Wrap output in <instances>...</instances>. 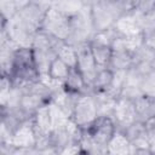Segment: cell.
Segmentation results:
<instances>
[{"instance_id":"8fae6325","label":"cell","mask_w":155,"mask_h":155,"mask_svg":"<svg viewBox=\"0 0 155 155\" xmlns=\"http://www.w3.org/2000/svg\"><path fill=\"white\" fill-rule=\"evenodd\" d=\"M85 131L90 133V136L96 143L107 147L108 142L116 133V126L110 116H98L94 122L90 126V128Z\"/></svg>"},{"instance_id":"3957f363","label":"cell","mask_w":155,"mask_h":155,"mask_svg":"<svg viewBox=\"0 0 155 155\" xmlns=\"http://www.w3.org/2000/svg\"><path fill=\"white\" fill-rule=\"evenodd\" d=\"M70 23V35L67 44L71 46H78L80 44L88 42L94 34L92 19H91V5L90 1L85 2L81 11L69 17Z\"/></svg>"},{"instance_id":"ffe728a7","label":"cell","mask_w":155,"mask_h":155,"mask_svg":"<svg viewBox=\"0 0 155 155\" xmlns=\"http://www.w3.org/2000/svg\"><path fill=\"white\" fill-rule=\"evenodd\" d=\"M114 79V73L109 69H98V73L90 87V92H104L108 91L109 87L111 86Z\"/></svg>"},{"instance_id":"83f0119b","label":"cell","mask_w":155,"mask_h":155,"mask_svg":"<svg viewBox=\"0 0 155 155\" xmlns=\"http://www.w3.org/2000/svg\"><path fill=\"white\" fill-rule=\"evenodd\" d=\"M31 150L18 149L10 144H0V155H30Z\"/></svg>"},{"instance_id":"8992f818","label":"cell","mask_w":155,"mask_h":155,"mask_svg":"<svg viewBox=\"0 0 155 155\" xmlns=\"http://www.w3.org/2000/svg\"><path fill=\"white\" fill-rule=\"evenodd\" d=\"M97 117H98V113L92 93L88 91L80 94L74 105V110L70 119L75 122V125L79 128L85 131L90 128V126L94 122Z\"/></svg>"},{"instance_id":"1f68e13d","label":"cell","mask_w":155,"mask_h":155,"mask_svg":"<svg viewBox=\"0 0 155 155\" xmlns=\"http://www.w3.org/2000/svg\"><path fill=\"white\" fill-rule=\"evenodd\" d=\"M132 155H153L149 149H134Z\"/></svg>"},{"instance_id":"d4e9b609","label":"cell","mask_w":155,"mask_h":155,"mask_svg":"<svg viewBox=\"0 0 155 155\" xmlns=\"http://www.w3.org/2000/svg\"><path fill=\"white\" fill-rule=\"evenodd\" d=\"M139 88L144 97L155 98V69L154 68L140 78Z\"/></svg>"},{"instance_id":"ac0fdd59","label":"cell","mask_w":155,"mask_h":155,"mask_svg":"<svg viewBox=\"0 0 155 155\" xmlns=\"http://www.w3.org/2000/svg\"><path fill=\"white\" fill-rule=\"evenodd\" d=\"M63 86L68 92L76 93V94H81V93H85V92L90 91L86 86V82H85L82 75L79 73V70L76 68L70 69L69 75L67 78V80L64 81Z\"/></svg>"},{"instance_id":"cb8c5ba5","label":"cell","mask_w":155,"mask_h":155,"mask_svg":"<svg viewBox=\"0 0 155 155\" xmlns=\"http://www.w3.org/2000/svg\"><path fill=\"white\" fill-rule=\"evenodd\" d=\"M57 58H59L63 63H65L70 69L76 68L78 64V53L75 46H71L69 44H63L62 47L57 52Z\"/></svg>"},{"instance_id":"30bf717a","label":"cell","mask_w":155,"mask_h":155,"mask_svg":"<svg viewBox=\"0 0 155 155\" xmlns=\"http://www.w3.org/2000/svg\"><path fill=\"white\" fill-rule=\"evenodd\" d=\"M111 119L115 122L116 131L125 132L127 127H130L132 124L138 121V115H137L134 102L119 97L114 107Z\"/></svg>"},{"instance_id":"d6a6232c","label":"cell","mask_w":155,"mask_h":155,"mask_svg":"<svg viewBox=\"0 0 155 155\" xmlns=\"http://www.w3.org/2000/svg\"><path fill=\"white\" fill-rule=\"evenodd\" d=\"M149 150L151 151V154H155V139H151V140H150Z\"/></svg>"},{"instance_id":"52a82bcc","label":"cell","mask_w":155,"mask_h":155,"mask_svg":"<svg viewBox=\"0 0 155 155\" xmlns=\"http://www.w3.org/2000/svg\"><path fill=\"white\" fill-rule=\"evenodd\" d=\"M40 31L57 39L61 41L67 42L70 35V23L69 17L57 11L54 7L51 6V8L47 11L45 19L42 22Z\"/></svg>"},{"instance_id":"f1b7e54d","label":"cell","mask_w":155,"mask_h":155,"mask_svg":"<svg viewBox=\"0 0 155 155\" xmlns=\"http://www.w3.org/2000/svg\"><path fill=\"white\" fill-rule=\"evenodd\" d=\"M144 126L149 137V140L155 139V116H151L144 121Z\"/></svg>"},{"instance_id":"836d02e7","label":"cell","mask_w":155,"mask_h":155,"mask_svg":"<svg viewBox=\"0 0 155 155\" xmlns=\"http://www.w3.org/2000/svg\"><path fill=\"white\" fill-rule=\"evenodd\" d=\"M153 155H155V154H153Z\"/></svg>"},{"instance_id":"4fadbf2b","label":"cell","mask_w":155,"mask_h":155,"mask_svg":"<svg viewBox=\"0 0 155 155\" xmlns=\"http://www.w3.org/2000/svg\"><path fill=\"white\" fill-rule=\"evenodd\" d=\"M113 29L119 36H122V38H133L143 34L138 17L134 13V11H131L128 13L120 16L116 19Z\"/></svg>"},{"instance_id":"ba28073f","label":"cell","mask_w":155,"mask_h":155,"mask_svg":"<svg viewBox=\"0 0 155 155\" xmlns=\"http://www.w3.org/2000/svg\"><path fill=\"white\" fill-rule=\"evenodd\" d=\"M76 48V53H78V64H76V69L79 70V73L82 75L87 88L90 90L97 73H98V67L97 63L94 61V57L92 54L91 47L88 42L85 44H80L78 46H75Z\"/></svg>"},{"instance_id":"4dcf8cb0","label":"cell","mask_w":155,"mask_h":155,"mask_svg":"<svg viewBox=\"0 0 155 155\" xmlns=\"http://www.w3.org/2000/svg\"><path fill=\"white\" fill-rule=\"evenodd\" d=\"M151 116H155V98H148V119Z\"/></svg>"},{"instance_id":"6da1fadb","label":"cell","mask_w":155,"mask_h":155,"mask_svg":"<svg viewBox=\"0 0 155 155\" xmlns=\"http://www.w3.org/2000/svg\"><path fill=\"white\" fill-rule=\"evenodd\" d=\"M63 44L65 42L57 40L42 31L36 33L31 45V50H33L35 67L38 69L41 80H47L50 65L57 58V52Z\"/></svg>"},{"instance_id":"4316f807","label":"cell","mask_w":155,"mask_h":155,"mask_svg":"<svg viewBox=\"0 0 155 155\" xmlns=\"http://www.w3.org/2000/svg\"><path fill=\"white\" fill-rule=\"evenodd\" d=\"M12 87H13L12 80L8 76H1V82H0V103H2L7 98L10 91L12 90Z\"/></svg>"},{"instance_id":"7a4b0ae2","label":"cell","mask_w":155,"mask_h":155,"mask_svg":"<svg viewBox=\"0 0 155 155\" xmlns=\"http://www.w3.org/2000/svg\"><path fill=\"white\" fill-rule=\"evenodd\" d=\"M10 79L12 80L13 86L22 88L41 81V78L35 67L31 47H19L17 50L15 57V67Z\"/></svg>"},{"instance_id":"44dd1931","label":"cell","mask_w":155,"mask_h":155,"mask_svg":"<svg viewBox=\"0 0 155 155\" xmlns=\"http://www.w3.org/2000/svg\"><path fill=\"white\" fill-rule=\"evenodd\" d=\"M80 147H81L80 155H107V147L96 143L87 131H82Z\"/></svg>"},{"instance_id":"277c9868","label":"cell","mask_w":155,"mask_h":155,"mask_svg":"<svg viewBox=\"0 0 155 155\" xmlns=\"http://www.w3.org/2000/svg\"><path fill=\"white\" fill-rule=\"evenodd\" d=\"M1 30H4L7 39L18 47H31L34 38L39 31L25 22L19 15L8 22L1 19Z\"/></svg>"},{"instance_id":"e0dca14e","label":"cell","mask_w":155,"mask_h":155,"mask_svg":"<svg viewBox=\"0 0 155 155\" xmlns=\"http://www.w3.org/2000/svg\"><path fill=\"white\" fill-rule=\"evenodd\" d=\"M91 93L96 102L98 116H110L111 117L117 98L105 91L104 92H91Z\"/></svg>"},{"instance_id":"603a6c76","label":"cell","mask_w":155,"mask_h":155,"mask_svg":"<svg viewBox=\"0 0 155 155\" xmlns=\"http://www.w3.org/2000/svg\"><path fill=\"white\" fill-rule=\"evenodd\" d=\"M86 1L80 0H63V1H52V7H54L61 13L70 17L79 11H81L85 6Z\"/></svg>"},{"instance_id":"f546056e","label":"cell","mask_w":155,"mask_h":155,"mask_svg":"<svg viewBox=\"0 0 155 155\" xmlns=\"http://www.w3.org/2000/svg\"><path fill=\"white\" fill-rule=\"evenodd\" d=\"M143 42L147 47L155 51V30L143 33Z\"/></svg>"},{"instance_id":"2e32d148","label":"cell","mask_w":155,"mask_h":155,"mask_svg":"<svg viewBox=\"0 0 155 155\" xmlns=\"http://www.w3.org/2000/svg\"><path fill=\"white\" fill-rule=\"evenodd\" d=\"M134 148L124 132L116 131L113 138L107 144V155H132Z\"/></svg>"},{"instance_id":"5bb4252c","label":"cell","mask_w":155,"mask_h":155,"mask_svg":"<svg viewBox=\"0 0 155 155\" xmlns=\"http://www.w3.org/2000/svg\"><path fill=\"white\" fill-rule=\"evenodd\" d=\"M19 47L11 42L8 39L0 41V70L1 76L11 78L13 67H15V57L16 52Z\"/></svg>"},{"instance_id":"5b68a950","label":"cell","mask_w":155,"mask_h":155,"mask_svg":"<svg viewBox=\"0 0 155 155\" xmlns=\"http://www.w3.org/2000/svg\"><path fill=\"white\" fill-rule=\"evenodd\" d=\"M116 38V33L113 29L94 33L91 40L88 41L92 54L97 63L98 69L109 68L111 59V45L114 39Z\"/></svg>"},{"instance_id":"7c38bea8","label":"cell","mask_w":155,"mask_h":155,"mask_svg":"<svg viewBox=\"0 0 155 155\" xmlns=\"http://www.w3.org/2000/svg\"><path fill=\"white\" fill-rule=\"evenodd\" d=\"M36 133L33 126V121L27 120L24 121L13 133L10 145L18 148V149H24V150H31L35 149L36 147Z\"/></svg>"},{"instance_id":"7402d4cb","label":"cell","mask_w":155,"mask_h":155,"mask_svg":"<svg viewBox=\"0 0 155 155\" xmlns=\"http://www.w3.org/2000/svg\"><path fill=\"white\" fill-rule=\"evenodd\" d=\"M69 71H70V68L65 63H63L59 58H56L52 62V64L50 65L47 80H50L52 82L64 84V81L67 80V78L69 75Z\"/></svg>"},{"instance_id":"9a60e30c","label":"cell","mask_w":155,"mask_h":155,"mask_svg":"<svg viewBox=\"0 0 155 155\" xmlns=\"http://www.w3.org/2000/svg\"><path fill=\"white\" fill-rule=\"evenodd\" d=\"M124 133L134 149H149L150 140H149L144 122L136 121L130 127H127Z\"/></svg>"},{"instance_id":"9c48e42d","label":"cell","mask_w":155,"mask_h":155,"mask_svg":"<svg viewBox=\"0 0 155 155\" xmlns=\"http://www.w3.org/2000/svg\"><path fill=\"white\" fill-rule=\"evenodd\" d=\"M111 59L109 69L111 71H127L133 63V53L128 50L126 38L116 36L111 45Z\"/></svg>"},{"instance_id":"d6986e66","label":"cell","mask_w":155,"mask_h":155,"mask_svg":"<svg viewBox=\"0 0 155 155\" xmlns=\"http://www.w3.org/2000/svg\"><path fill=\"white\" fill-rule=\"evenodd\" d=\"M27 4L28 1L21 0H0V18L6 22L11 21Z\"/></svg>"},{"instance_id":"484cf974","label":"cell","mask_w":155,"mask_h":155,"mask_svg":"<svg viewBox=\"0 0 155 155\" xmlns=\"http://www.w3.org/2000/svg\"><path fill=\"white\" fill-rule=\"evenodd\" d=\"M120 97H121V98L130 99V101H132V102H136L137 99H139L140 97H143V94H142L140 88H139V85H138L137 82L126 79V81H125V84H124V87H122V90H121Z\"/></svg>"}]
</instances>
